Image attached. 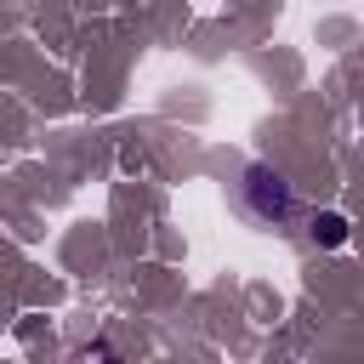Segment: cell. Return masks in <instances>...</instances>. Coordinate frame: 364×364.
Wrapping results in <instances>:
<instances>
[{
	"instance_id": "1",
	"label": "cell",
	"mask_w": 364,
	"mask_h": 364,
	"mask_svg": "<svg viewBox=\"0 0 364 364\" xmlns=\"http://www.w3.org/2000/svg\"><path fill=\"white\" fill-rule=\"evenodd\" d=\"M250 205H256L262 216H284V205H290V188H284L273 171H250Z\"/></svg>"
},
{
	"instance_id": "2",
	"label": "cell",
	"mask_w": 364,
	"mask_h": 364,
	"mask_svg": "<svg viewBox=\"0 0 364 364\" xmlns=\"http://www.w3.org/2000/svg\"><path fill=\"white\" fill-rule=\"evenodd\" d=\"M313 233H318L324 245H341V239H347V222H341V216L330 210V216H318V228H313Z\"/></svg>"
}]
</instances>
